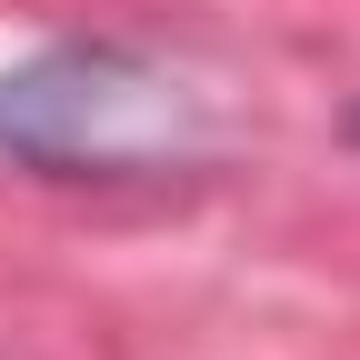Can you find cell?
<instances>
[{
	"instance_id": "obj_2",
	"label": "cell",
	"mask_w": 360,
	"mask_h": 360,
	"mask_svg": "<svg viewBox=\"0 0 360 360\" xmlns=\"http://www.w3.org/2000/svg\"><path fill=\"white\" fill-rule=\"evenodd\" d=\"M350 141H360V110H350Z\"/></svg>"
},
{
	"instance_id": "obj_1",
	"label": "cell",
	"mask_w": 360,
	"mask_h": 360,
	"mask_svg": "<svg viewBox=\"0 0 360 360\" xmlns=\"http://www.w3.org/2000/svg\"><path fill=\"white\" fill-rule=\"evenodd\" d=\"M191 141H200L191 80H170L120 40H60V51L0 70V150L30 170L130 180V170H170Z\"/></svg>"
}]
</instances>
